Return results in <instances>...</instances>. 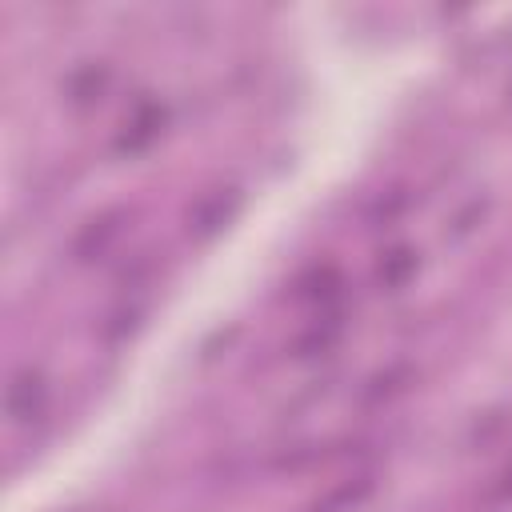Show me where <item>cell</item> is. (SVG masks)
I'll return each mask as SVG.
<instances>
[{"label":"cell","instance_id":"7a4b0ae2","mask_svg":"<svg viewBox=\"0 0 512 512\" xmlns=\"http://www.w3.org/2000/svg\"><path fill=\"white\" fill-rule=\"evenodd\" d=\"M160 128H164V108L160 104H152V100H144V104H136V112L124 120V132L116 136V152H144L156 136H160Z\"/></svg>","mask_w":512,"mask_h":512},{"label":"cell","instance_id":"5b68a950","mask_svg":"<svg viewBox=\"0 0 512 512\" xmlns=\"http://www.w3.org/2000/svg\"><path fill=\"white\" fill-rule=\"evenodd\" d=\"M236 212V192L224 200V192H212V196H204L196 208H192V232L196 236H212L228 216Z\"/></svg>","mask_w":512,"mask_h":512},{"label":"cell","instance_id":"6da1fadb","mask_svg":"<svg viewBox=\"0 0 512 512\" xmlns=\"http://www.w3.org/2000/svg\"><path fill=\"white\" fill-rule=\"evenodd\" d=\"M4 404H8L12 424H32L36 416H44V408H48V380H44V372L20 368L12 376V384H8V400Z\"/></svg>","mask_w":512,"mask_h":512},{"label":"cell","instance_id":"52a82bcc","mask_svg":"<svg viewBox=\"0 0 512 512\" xmlns=\"http://www.w3.org/2000/svg\"><path fill=\"white\" fill-rule=\"evenodd\" d=\"M492 500H512V468H504V476L492 488Z\"/></svg>","mask_w":512,"mask_h":512},{"label":"cell","instance_id":"3957f363","mask_svg":"<svg viewBox=\"0 0 512 512\" xmlns=\"http://www.w3.org/2000/svg\"><path fill=\"white\" fill-rule=\"evenodd\" d=\"M120 220H124V212H104V216L88 220L84 232H80L76 244H72L76 260H92V256H100V252L120 236Z\"/></svg>","mask_w":512,"mask_h":512},{"label":"cell","instance_id":"277c9868","mask_svg":"<svg viewBox=\"0 0 512 512\" xmlns=\"http://www.w3.org/2000/svg\"><path fill=\"white\" fill-rule=\"evenodd\" d=\"M108 80H112L108 64H80V68L68 76L64 92H68V100H72V104H92V100H100V96H104Z\"/></svg>","mask_w":512,"mask_h":512},{"label":"cell","instance_id":"8992f818","mask_svg":"<svg viewBox=\"0 0 512 512\" xmlns=\"http://www.w3.org/2000/svg\"><path fill=\"white\" fill-rule=\"evenodd\" d=\"M412 272H416V252H412V248H396V252H388V256L380 260V268H376V276H380L384 288H400Z\"/></svg>","mask_w":512,"mask_h":512}]
</instances>
